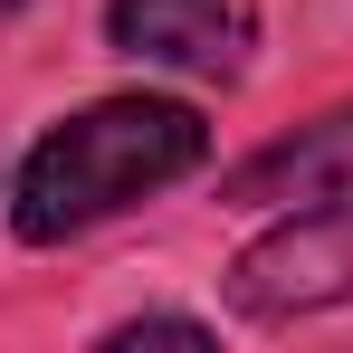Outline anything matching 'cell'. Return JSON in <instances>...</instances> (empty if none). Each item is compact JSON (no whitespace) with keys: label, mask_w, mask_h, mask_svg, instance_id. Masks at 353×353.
<instances>
[{"label":"cell","mask_w":353,"mask_h":353,"mask_svg":"<svg viewBox=\"0 0 353 353\" xmlns=\"http://www.w3.org/2000/svg\"><path fill=\"white\" fill-rule=\"evenodd\" d=\"M201 163H210V124L181 96H96L29 143V163L10 181V230L29 248H58Z\"/></svg>","instance_id":"6da1fadb"},{"label":"cell","mask_w":353,"mask_h":353,"mask_svg":"<svg viewBox=\"0 0 353 353\" xmlns=\"http://www.w3.org/2000/svg\"><path fill=\"white\" fill-rule=\"evenodd\" d=\"M230 305L248 325H296V315L353 305V191H315L277 230H258L230 258Z\"/></svg>","instance_id":"7a4b0ae2"},{"label":"cell","mask_w":353,"mask_h":353,"mask_svg":"<svg viewBox=\"0 0 353 353\" xmlns=\"http://www.w3.org/2000/svg\"><path fill=\"white\" fill-rule=\"evenodd\" d=\"M105 39L143 67H181V77L230 86L258 48V0H105Z\"/></svg>","instance_id":"3957f363"},{"label":"cell","mask_w":353,"mask_h":353,"mask_svg":"<svg viewBox=\"0 0 353 353\" xmlns=\"http://www.w3.org/2000/svg\"><path fill=\"white\" fill-rule=\"evenodd\" d=\"M315 191H353V105H334L325 124L287 134L277 153H258L230 181V201H315Z\"/></svg>","instance_id":"277c9868"},{"label":"cell","mask_w":353,"mask_h":353,"mask_svg":"<svg viewBox=\"0 0 353 353\" xmlns=\"http://www.w3.org/2000/svg\"><path fill=\"white\" fill-rule=\"evenodd\" d=\"M124 344H210V325L201 315H134V325L105 334V353H124Z\"/></svg>","instance_id":"5b68a950"},{"label":"cell","mask_w":353,"mask_h":353,"mask_svg":"<svg viewBox=\"0 0 353 353\" xmlns=\"http://www.w3.org/2000/svg\"><path fill=\"white\" fill-rule=\"evenodd\" d=\"M10 10H19V0H0V19H10Z\"/></svg>","instance_id":"8992f818"}]
</instances>
